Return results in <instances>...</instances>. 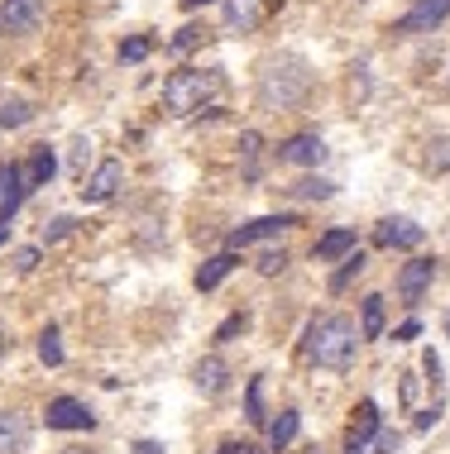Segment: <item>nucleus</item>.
<instances>
[{
    "instance_id": "obj_1",
    "label": "nucleus",
    "mask_w": 450,
    "mask_h": 454,
    "mask_svg": "<svg viewBox=\"0 0 450 454\" xmlns=\"http://www.w3.org/2000/svg\"><path fill=\"white\" fill-rule=\"evenodd\" d=\"M359 325L350 321L345 311H326L316 316L307 325V359L316 368H326V373H345V368H355L359 359Z\"/></svg>"
},
{
    "instance_id": "obj_2",
    "label": "nucleus",
    "mask_w": 450,
    "mask_h": 454,
    "mask_svg": "<svg viewBox=\"0 0 450 454\" xmlns=\"http://www.w3.org/2000/svg\"><path fill=\"white\" fill-rule=\"evenodd\" d=\"M307 91H312V67L302 63L297 53L264 58L259 87H254V96H259L264 110H297L302 101H307Z\"/></svg>"
},
{
    "instance_id": "obj_3",
    "label": "nucleus",
    "mask_w": 450,
    "mask_h": 454,
    "mask_svg": "<svg viewBox=\"0 0 450 454\" xmlns=\"http://www.w3.org/2000/svg\"><path fill=\"white\" fill-rule=\"evenodd\" d=\"M216 96H221V72H211V67H178L173 77L163 82V110L178 120L206 110Z\"/></svg>"
},
{
    "instance_id": "obj_4",
    "label": "nucleus",
    "mask_w": 450,
    "mask_h": 454,
    "mask_svg": "<svg viewBox=\"0 0 450 454\" xmlns=\"http://www.w3.org/2000/svg\"><path fill=\"white\" fill-rule=\"evenodd\" d=\"M43 421H48V431H96V411L82 397H53Z\"/></svg>"
},
{
    "instance_id": "obj_5",
    "label": "nucleus",
    "mask_w": 450,
    "mask_h": 454,
    "mask_svg": "<svg viewBox=\"0 0 450 454\" xmlns=\"http://www.w3.org/2000/svg\"><path fill=\"white\" fill-rule=\"evenodd\" d=\"M43 24V0H0V34L29 39Z\"/></svg>"
},
{
    "instance_id": "obj_6",
    "label": "nucleus",
    "mask_w": 450,
    "mask_h": 454,
    "mask_svg": "<svg viewBox=\"0 0 450 454\" xmlns=\"http://www.w3.org/2000/svg\"><path fill=\"white\" fill-rule=\"evenodd\" d=\"M120 187H125V163H120V158H106V163H96L91 177H82V201L106 206Z\"/></svg>"
},
{
    "instance_id": "obj_7",
    "label": "nucleus",
    "mask_w": 450,
    "mask_h": 454,
    "mask_svg": "<svg viewBox=\"0 0 450 454\" xmlns=\"http://www.w3.org/2000/svg\"><path fill=\"white\" fill-rule=\"evenodd\" d=\"M446 20H450V0H417V5H412L407 15L393 24V34L412 39V34H431V29H441Z\"/></svg>"
},
{
    "instance_id": "obj_8",
    "label": "nucleus",
    "mask_w": 450,
    "mask_h": 454,
    "mask_svg": "<svg viewBox=\"0 0 450 454\" xmlns=\"http://www.w3.org/2000/svg\"><path fill=\"white\" fill-rule=\"evenodd\" d=\"M431 282H436V259H427V254L398 268V297H403V306H417L431 292Z\"/></svg>"
},
{
    "instance_id": "obj_9",
    "label": "nucleus",
    "mask_w": 450,
    "mask_h": 454,
    "mask_svg": "<svg viewBox=\"0 0 450 454\" xmlns=\"http://www.w3.org/2000/svg\"><path fill=\"white\" fill-rule=\"evenodd\" d=\"M221 15L230 34H254L273 15V0H221Z\"/></svg>"
},
{
    "instance_id": "obj_10",
    "label": "nucleus",
    "mask_w": 450,
    "mask_h": 454,
    "mask_svg": "<svg viewBox=\"0 0 450 454\" xmlns=\"http://www.w3.org/2000/svg\"><path fill=\"white\" fill-rule=\"evenodd\" d=\"M297 215H259L249 225H235L230 230V249H249V244H264V239H278L283 230H293Z\"/></svg>"
},
{
    "instance_id": "obj_11",
    "label": "nucleus",
    "mask_w": 450,
    "mask_h": 454,
    "mask_svg": "<svg viewBox=\"0 0 450 454\" xmlns=\"http://www.w3.org/2000/svg\"><path fill=\"white\" fill-rule=\"evenodd\" d=\"M278 163L288 168H321L326 163V139L321 134H293L278 144Z\"/></svg>"
},
{
    "instance_id": "obj_12",
    "label": "nucleus",
    "mask_w": 450,
    "mask_h": 454,
    "mask_svg": "<svg viewBox=\"0 0 450 454\" xmlns=\"http://www.w3.org/2000/svg\"><path fill=\"white\" fill-rule=\"evenodd\" d=\"M422 239H427V230L407 215H388V220H379V230H374V244H379V249H417Z\"/></svg>"
},
{
    "instance_id": "obj_13",
    "label": "nucleus",
    "mask_w": 450,
    "mask_h": 454,
    "mask_svg": "<svg viewBox=\"0 0 450 454\" xmlns=\"http://www.w3.org/2000/svg\"><path fill=\"white\" fill-rule=\"evenodd\" d=\"M29 440H34L29 416L15 407H0V454H29Z\"/></svg>"
},
{
    "instance_id": "obj_14",
    "label": "nucleus",
    "mask_w": 450,
    "mask_h": 454,
    "mask_svg": "<svg viewBox=\"0 0 450 454\" xmlns=\"http://www.w3.org/2000/svg\"><path fill=\"white\" fill-rule=\"evenodd\" d=\"M24 196H29V182H24V168L20 163H5V187H0V225L20 215Z\"/></svg>"
},
{
    "instance_id": "obj_15",
    "label": "nucleus",
    "mask_w": 450,
    "mask_h": 454,
    "mask_svg": "<svg viewBox=\"0 0 450 454\" xmlns=\"http://www.w3.org/2000/svg\"><path fill=\"white\" fill-rule=\"evenodd\" d=\"M235 268H240V254H235V249H225V254H216V259H206V263L197 268V292H216L230 273H235Z\"/></svg>"
},
{
    "instance_id": "obj_16",
    "label": "nucleus",
    "mask_w": 450,
    "mask_h": 454,
    "mask_svg": "<svg viewBox=\"0 0 450 454\" xmlns=\"http://www.w3.org/2000/svg\"><path fill=\"white\" fill-rule=\"evenodd\" d=\"M345 254H355V230H326V235L316 239L312 259L316 263H340Z\"/></svg>"
},
{
    "instance_id": "obj_17",
    "label": "nucleus",
    "mask_w": 450,
    "mask_h": 454,
    "mask_svg": "<svg viewBox=\"0 0 450 454\" xmlns=\"http://www.w3.org/2000/svg\"><path fill=\"white\" fill-rule=\"evenodd\" d=\"M383 321H388V301L379 297V292H369V297L359 301V340H379Z\"/></svg>"
},
{
    "instance_id": "obj_18",
    "label": "nucleus",
    "mask_w": 450,
    "mask_h": 454,
    "mask_svg": "<svg viewBox=\"0 0 450 454\" xmlns=\"http://www.w3.org/2000/svg\"><path fill=\"white\" fill-rule=\"evenodd\" d=\"M225 378H230V368L221 354H206V359L197 364V387L206 392V397H221L225 392Z\"/></svg>"
},
{
    "instance_id": "obj_19",
    "label": "nucleus",
    "mask_w": 450,
    "mask_h": 454,
    "mask_svg": "<svg viewBox=\"0 0 450 454\" xmlns=\"http://www.w3.org/2000/svg\"><path fill=\"white\" fill-rule=\"evenodd\" d=\"M383 431V416L374 402H359V411H355V426H350V445H369L374 435Z\"/></svg>"
},
{
    "instance_id": "obj_20",
    "label": "nucleus",
    "mask_w": 450,
    "mask_h": 454,
    "mask_svg": "<svg viewBox=\"0 0 450 454\" xmlns=\"http://www.w3.org/2000/svg\"><path fill=\"white\" fill-rule=\"evenodd\" d=\"M53 173H58V158H53V149H48V144H39V149H34V158H29V168H24L29 192H34V187H48V182H53Z\"/></svg>"
},
{
    "instance_id": "obj_21",
    "label": "nucleus",
    "mask_w": 450,
    "mask_h": 454,
    "mask_svg": "<svg viewBox=\"0 0 450 454\" xmlns=\"http://www.w3.org/2000/svg\"><path fill=\"white\" fill-rule=\"evenodd\" d=\"M302 431V416L297 411H278V421L269 426V450H288Z\"/></svg>"
},
{
    "instance_id": "obj_22",
    "label": "nucleus",
    "mask_w": 450,
    "mask_h": 454,
    "mask_svg": "<svg viewBox=\"0 0 450 454\" xmlns=\"http://www.w3.org/2000/svg\"><path fill=\"white\" fill-rule=\"evenodd\" d=\"M29 120H34V106L24 96H5L0 101V129H24Z\"/></svg>"
},
{
    "instance_id": "obj_23",
    "label": "nucleus",
    "mask_w": 450,
    "mask_h": 454,
    "mask_svg": "<svg viewBox=\"0 0 450 454\" xmlns=\"http://www.w3.org/2000/svg\"><path fill=\"white\" fill-rule=\"evenodd\" d=\"M427 173L431 177L450 173V134H436V139L427 144Z\"/></svg>"
},
{
    "instance_id": "obj_24",
    "label": "nucleus",
    "mask_w": 450,
    "mask_h": 454,
    "mask_svg": "<svg viewBox=\"0 0 450 454\" xmlns=\"http://www.w3.org/2000/svg\"><path fill=\"white\" fill-rule=\"evenodd\" d=\"M297 201H331L336 196V182H326V177H302L297 187H293Z\"/></svg>"
},
{
    "instance_id": "obj_25",
    "label": "nucleus",
    "mask_w": 450,
    "mask_h": 454,
    "mask_svg": "<svg viewBox=\"0 0 450 454\" xmlns=\"http://www.w3.org/2000/svg\"><path fill=\"white\" fill-rule=\"evenodd\" d=\"M245 421L249 426H264V378L254 373L249 387H245Z\"/></svg>"
},
{
    "instance_id": "obj_26",
    "label": "nucleus",
    "mask_w": 450,
    "mask_h": 454,
    "mask_svg": "<svg viewBox=\"0 0 450 454\" xmlns=\"http://www.w3.org/2000/svg\"><path fill=\"white\" fill-rule=\"evenodd\" d=\"M364 268H369V259H364L359 249H355V254H345V268H340V273L331 278V292H345L350 282H355V278L364 273Z\"/></svg>"
},
{
    "instance_id": "obj_27",
    "label": "nucleus",
    "mask_w": 450,
    "mask_h": 454,
    "mask_svg": "<svg viewBox=\"0 0 450 454\" xmlns=\"http://www.w3.org/2000/svg\"><path fill=\"white\" fill-rule=\"evenodd\" d=\"M39 359H43L48 368L63 364V335H58V325H48L43 335H39Z\"/></svg>"
},
{
    "instance_id": "obj_28",
    "label": "nucleus",
    "mask_w": 450,
    "mask_h": 454,
    "mask_svg": "<svg viewBox=\"0 0 450 454\" xmlns=\"http://www.w3.org/2000/svg\"><path fill=\"white\" fill-rule=\"evenodd\" d=\"M259 149H264V139L254 129L240 134V153H245V177H259Z\"/></svg>"
},
{
    "instance_id": "obj_29",
    "label": "nucleus",
    "mask_w": 450,
    "mask_h": 454,
    "mask_svg": "<svg viewBox=\"0 0 450 454\" xmlns=\"http://www.w3.org/2000/svg\"><path fill=\"white\" fill-rule=\"evenodd\" d=\"M149 39H144V34H135V39H125L120 43V63H144V58H149Z\"/></svg>"
},
{
    "instance_id": "obj_30",
    "label": "nucleus",
    "mask_w": 450,
    "mask_h": 454,
    "mask_svg": "<svg viewBox=\"0 0 450 454\" xmlns=\"http://www.w3.org/2000/svg\"><path fill=\"white\" fill-rule=\"evenodd\" d=\"M245 330H249V316H245V311H235L221 330H216V345H225V340H235V335H245Z\"/></svg>"
},
{
    "instance_id": "obj_31",
    "label": "nucleus",
    "mask_w": 450,
    "mask_h": 454,
    "mask_svg": "<svg viewBox=\"0 0 450 454\" xmlns=\"http://www.w3.org/2000/svg\"><path fill=\"white\" fill-rule=\"evenodd\" d=\"M72 230H77V220H72V215H58V220H53V225H48V230H43V244H58V239H67V235H72Z\"/></svg>"
},
{
    "instance_id": "obj_32",
    "label": "nucleus",
    "mask_w": 450,
    "mask_h": 454,
    "mask_svg": "<svg viewBox=\"0 0 450 454\" xmlns=\"http://www.w3.org/2000/svg\"><path fill=\"white\" fill-rule=\"evenodd\" d=\"M10 263H15V273H34V268H39V249H34V244H29V249H15V254H10Z\"/></svg>"
},
{
    "instance_id": "obj_33",
    "label": "nucleus",
    "mask_w": 450,
    "mask_h": 454,
    "mask_svg": "<svg viewBox=\"0 0 450 454\" xmlns=\"http://www.w3.org/2000/svg\"><path fill=\"white\" fill-rule=\"evenodd\" d=\"M283 268H288V254H283V249H269V254H264V259H259V273H264V278L283 273Z\"/></svg>"
},
{
    "instance_id": "obj_34",
    "label": "nucleus",
    "mask_w": 450,
    "mask_h": 454,
    "mask_svg": "<svg viewBox=\"0 0 450 454\" xmlns=\"http://www.w3.org/2000/svg\"><path fill=\"white\" fill-rule=\"evenodd\" d=\"M201 39V29H178V39H173V53H187V48H197Z\"/></svg>"
},
{
    "instance_id": "obj_35",
    "label": "nucleus",
    "mask_w": 450,
    "mask_h": 454,
    "mask_svg": "<svg viewBox=\"0 0 450 454\" xmlns=\"http://www.w3.org/2000/svg\"><path fill=\"white\" fill-rule=\"evenodd\" d=\"M398 450V431H379L374 435V454H393Z\"/></svg>"
},
{
    "instance_id": "obj_36",
    "label": "nucleus",
    "mask_w": 450,
    "mask_h": 454,
    "mask_svg": "<svg viewBox=\"0 0 450 454\" xmlns=\"http://www.w3.org/2000/svg\"><path fill=\"white\" fill-rule=\"evenodd\" d=\"M87 158H91V144L77 139V144H72V173H82V163H87Z\"/></svg>"
},
{
    "instance_id": "obj_37",
    "label": "nucleus",
    "mask_w": 450,
    "mask_h": 454,
    "mask_svg": "<svg viewBox=\"0 0 450 454\" xmlns=\"http://www.w3.org/2000/svg\"><path fill=\"white\" fill-rule=\"evenodd\" d=\"M417 330H422V321H403L393 330V340H398V345H407V340H417Z\"/></svg>"
},
{
    "instance_id": "obj_38",
    "label": "nucleus",
    "mask_w": 450,
    "mask_h": 454,
    "mask_svg": "<svg viewBox=\"0 0 450 454\" xmlns=\"http://www.w3.org/2000/svg\"><path fill=\"white\" fill-rule=\"evenodd\" d=\"M135 454H168L158 440H135Z\"/></svg>"
},
{
    "instance_id": "obj_39",
    "label": "nucleus",
    "mask_w": 450,
    "mask_h": 454,
    "mask_svg": "<svg viewBox=\"0 0 450 454\" xmlns=\"http://www.w3.org/2000/svg\"><path fill=\"white\" fill-rule=\"evenodd\" d=\"M221 454H259L254 445H235V440H230V445H221Z\"/></svg>"
},
{
    "instance_id": "obj_40",
    "label": "nucleus",
    "mask_w": 450,
    "mask_h": 454,
    "mask_svg": "<svg viewBox=\"0 0 450 454\" xmlns=\"http://www.w3.org/2000/svg\"><path fill=\"white\" fill-rule=\"evenodd\" d=\"M201 5H216V0H182V10H201Z\"/></svg>"
},
{
    "instance_id": "obj_41",
    "label": "nucleus",
    "mask_w": 450,
    "mask_h": 454,
    "mask_svg": "<svg viewBox=\"0 0 450 454\" xmlns=\"http://www.w3.org/2000/svg\"><path fill=\"white\" fill-rule=\"evenodd\" d=\"M63 454H101V450H82V445H72V450H63Z\"/></svg>"
},
{
    "instance_id": "obj_42",
    "label": "nucleus",
    "mask_w": 450,
    "mask_h": 454,
    "mask_svg": "<svg viewBox=\"0 0 450 454\" xmlns=\"http://www.w3.org/2000/svg\"><path fill=\"white\" fill-rule=\"evenodd\" d=\"M10 349V340H5V325H0V354H5Z\"/></svg>"
},
{
    "instance_id": "obj_43",
    "label": "nucleus",
    "mask_w": 450,
    "mask_h": 454,
    "mask_svg": "<svg viewBox=\"0 0 450 454\" xmlns=\"http://www.w3.org/2000/svg\"><path fill=\"white\" fill-rule=\"evenodd\" d=\"M345 454H369V450H364V445H350V450H345Z\"/></svg>"
},
{
    "instance_id": "obj_44",
    "label": "nucleus",
    "mask_w": 450,
    "mask_h": 454,
    "mask_svg": "<svg viewBox=\"0 0 450 454\" xmlns=\"http://www.w3.org/2000/svg\"><path fill=\"white\" fill-rule=\"evenodd\" d=\"M10 239V225H0V244H5Z\"/></svg>"
},
{
    "instance_id": "obj_45",
    "label": "nucleus",
    "mask_w": 450,
    "mask_h": 454,
    "mask_svg": "<svg viewBox=\"0 0 450 454\" xmlns=\"http://www.w3.org/2000/svg\"><path fill=\"white\" fill-rule=\"evenodd\" d=\"M0 187H5V163H0Z\"/></svg>"
},
{
    "instance_id": "obj_46",
    "label": "nucleus",
    "mask_w": 450,
    "mask_h": 454,
    "mask_svg": "<svg viewBox=\"0 0 450 454\" xmlns=\"http://www.w3.org/2000/svg\"><path fill=\"white\" fill-rule=\"evenodd\" d=\"M446 340H450V316H446Z\"/></svg>"
},
{
    "instance_id": "obj_47",
    "label": "nucleus",
    "mask_w": 450,
    "mask_h": 454,
    "mask_svg": "<svg viewBox=\"0 0 450 454\" xmlns=\"http://www.w3.org/2000/svg\"><path fill=\"white\" fill-rule=\"evenodd\" d=\"M307 454H326V450H307Z\"/></svg>"
}]
</instances>
